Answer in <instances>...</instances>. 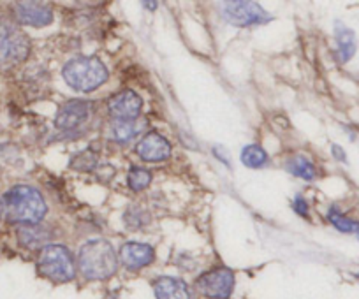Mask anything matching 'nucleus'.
Wrapping results in <instances>:
<instances>
[{
	"label": "nucleus",
	"mask_w": 359,
	"mask_h": 299,
	"mask_svg": "<svg viewBox=\"0 0 359 299\" xmlns=\"http://www.w3.org/2000/svg\"><path fill=\"white\" fill-rule=\"evenodd\" d=\"M6 213L9 222L37 225L46 215V202L37 188L16 185L6 194Z\"/></svg>",
	"instance_id": "f257e3e1"
},
{
	"label": "nucleus",
	"mask_w": 359,
	"mask_h": 299,
	"mask_svg": "<svg viewBox=\"0 0 359 299\" xmlns=\"http://www.w3.org/2000/svg\"><path fill=\"white\" fill-rule=\"evenodd\" d=\"M78 266L88 280H106L116 273L118 259L111 243L106 239H92L79 249Z\"/></svg>",
	"instance_id": "f03ea898"
},
{
	"label": "nucleus",
	"mask_w": 359,
	"mask_h": 299,
	"mask_svg": "<svg viewBox=\"0 0 359 299\" xmlns=\"http://www.w3.org/2000/svg\"><path fill=\"white\" fill-rule=\"evenodd\" d=\"M65 83L76 92H92L108 80V69L97 57H78L62 69Z\"/></svg>",
	"instance_id": "7ed1b4c3"
},
{
	"label": "nucleus",
	"mask_w": 359,
	"mask_h": 299,
	"mask_svg": "<svg viewBox=\"0 0 359 299\" xmlns=\"http://www.w3.org/2000/svg\"><path fill=\"white\" fill-rule=\"evenodd\" d=\"M30 53L29 36L16 23L0 18V67H15Z\"/></svg>",
	"instance_id": "20e7f679"
},
{
	"label": "nucleus",
	"mask_w": 359,
	"mask_h": 299,
	"mask_svg": "<svg viewBox=\"0 0 359 299\" xmlns=\"http://www.w3.org/2000/svg\"><path fill=\"white\" fill-rule=\"evenodd\" d=\"M37 271L55 284H65L76 277L74 260L71 252L62 245H48L37 260Z\"/></svg>",
	"instance_id": "39448f33"
},
{
	"label": "nucleus",
	"mask_w": 359,
	"mask_h": 299,
	"mask_svg": "<svg viewBox=\"0 0 359 299\" xmlns=\"http://www.w3.org/2000/svg\"><path fill=\"white\" fill-rule=\"evenodd\" d=\"M220 13H222L224 20L234 27H250V25H261L271 20V16L264 11L255 2H224L220 6Z\"/></svg>",
	"instance_id": "423d86ee"
},
{
	"label": "nucleus",
	"mask_w": 359,
	"mask_h": 299,
	"mask_svg": "<svg viewBox=\"0 0 359 299\" xmlns=\"http://www.w3.org/2000/svg\"><path fill=\"white\" fill-rule=\"evenodd\" d=\"M196 287L205 298L227 299L233 294L234 274L227 267H215V270L201 274L196 281Z\"/></svg>",
	"instance_id": "0eeeda50"
},
{
	"label": "nucleus",
	"mask_w": 359,
	"mask_h": 299,
	"mask_svg": "<svg viewBox=\"0 0 359 299\" xmlns=\"http://www.w3.org/2000/svg\"><path fill=\"white\" fill-rule=\"evenodd\" d=\"M141 106H143V101L133 90L120 92V94L113 95L108 102V109L111 116H115L116 120H122V122L136 120L141 113Z\"/></svg>",
	"instance_id": "6e6552de"
},
{
	"label": "nucleus",
	"mask_w": 359,
	"mask_h": 299,
	"mask_svg": "<svg viewBox=\"0 0 359 299\" xmlns=\"http://www.w3.org/2000/svg\"><path fill=\"white\" fill-rule=\"evenodd\" d=\"M136 153L147 162H161L171 155V144L157 132H148L136 144Z\"/></svg>",
	"instance_id": "1a4fd4ad"
},
{
	"label": "nucleus",
	"mask_w": 359,
	"mask_h": 299,
	"mask_svg": "<svg viewBox=\"0 0 359 299\" xmlns=\"http://www.w3.org/2000/svg\"><path fill=\"white\" fill-rule=\"evenodd\" d=\"M16 18L23 25L46 27L53 22V11L39 2H18L15 6Z\"/></svg>",
	"instance_id": "9d476101"
},
{
	"label": "nucleus",
	"mask_w": 359,
	"mask_h": 299,
	"mask_svg": "<svg viewBox=\"0 0 359 299\" xmlns=\"http://www.w3.org/2000/svg\"><path fill=\"white\" fill-rule=\"evenodd\" d=\"M88 113L90 108L86 102L69 101L58 111L57 118H55V125L60 130H74L88 120Z\"/></svg>",
	"instance_id": "9b49d317"
},
{
	"label": "nucleus",
	"mask_w": 359,
	"mask_h": 299,
	"mask_svg": "<svg viewBox=\"0 0 359 299\" xmlns=\"http://www.w3.org/2000/svg\"><path fill=\"white\" fill-rule=\"evenodd\" d=\"M154 249L147 245V243L130 242L120 249V260H122V264L127 270H141V267L148 266L154 260Z\"/></svg>",
	"instance_id": "f8f14e48"
},
{
	"label": "nucleus",
	"mask_w": 359,
	"mask_h": 299,
	"mask_svg": "<svg viewBox=\"0 0 359 299\" xmlns=\"http://www.w3.org/2000/svg\"><path fill=\"white\" fill-rule=\"evenodd\" d=\"M157 299H192V292L184 280L172 277H161L154 281Z\"/></svg>",
	"instance_id": "ddd939ff"
},
{
	"label": "nucleus",
	"mask_w": 359,
	"mask_h": 299,
	"mask_svg": "<svg viewBox=\"0 0 359 299\" xmlns=\"http://www.w3.org/2000/svg\"><path fill=\"white\" fill-rule=\"evenodd\" d=\"M334 39H337V53L341 64L351 60L355 53V36L348 27L341 22L334 23Z\"/></svg>",
	"instance_id": "4468645a"
},
{
	"label": "nucleus",
	"mask_w": 359,
	"mask_h": 299,
	"mask_svg": "<svg viewBox=\"0 0 359 299\" xmlns=\"http://www.w3.org/2000/svg\"><path fill=\"white\" fill-rule=\"evenodd\" d=\"M287 171L294 174V176L302 178V180H306V181L316 178V167H313V164L303 155L291 157V159L287 160Z\"/></svg>",
	"instance_id": "2eb2a0df"
},
{
	"label": "nucleus",
	"mask_w": 359,
	"mask_h": 299,
	"mask_svg": "<svg viewBox=\"0 0 359 299\" xmlns=\"http://www.w3.org/2000/svg\"><path fill=\"white\" fill-rule=\"evenodd\" d=\"M241 162L247 167L257 169V167H262L268 164V153L259 144H248V146L243 148V152H241Z\"/></svg>",
	"instance_id": "dca6fc26"
},
{
	"label": "nucleus",
	"mask_w": 359,
	"mask_h": 299,
	"mask_svg": "<svg viewBox=\"0 0 359 299\" xmlns=\"http://www.w3.org/2000/svg\"><path fill=\"white\" fill-rule=\"evenodd\" d=\"M20 242L29 249H37L48 242V235L44 229L36 228V225H25L23 229H20Z\"/></svg>",
	"instance_id": "f3484780"
},
{
	"label": "nucleus",
	"mask_w": 359,
	"mask_h": 299,
	"mask_svg": "<svg viewBox=\"0 0 359 299\" xmlns=\"http://www.w3.org/2000/svg\"><path fill=\"white\" fill-rule=\"evenodd\" d=\"M327 218L333 223L334 228L341 232H358L359 231V222L358 220H352L348 216H345L344 213L338 211L337 208H331L327 213Z\"/></svg>",
	"instance_id": "a211bd4d"
},
{
	"label": "nucleus",
	"mask_w": 359,
	"mask_h": 299,
	"mask_svg": "<svg viewBox=\"0 0 359 299\" xmlns=\"http://www.w3.org/2000/svg\"><path fill=\"white\" fill-rule=\"evenodd\" d=\"M127 183H129V187L133 188L134 192L144 190V188L151 183V173L143 169V167H133L129 176H127Z\"/></svg>",
	"instance_id": "6ab92c4d"
},
{
	"label": "nucleus",
	"mask_w": 359,
	"mask_h": 299,
	"mask_svg": "<svg viewBox=\"0 0 359 299\" xmlns=\"http://www.w3.org/2000/svg\"><path fill=\"white\" fill-rule=\"evenodd\" d=\"M71 166L76 171H83V173H88V171L95 169L97 167V153H94L92 150H85L83 153L76 155L71 160Z\"/></svg>",
	"instance_id": "aec40b11"
},
{
	"label": "nucleus",
	"mask_w": 359,
	"mask_h": 299,
	"mask_svg": "<svg viewBox=\"0 0 359 299\" xmlns=\"http://www.w3.org/2000/svg\"><path fill=\"white\" fill-rule=\"evenodd\" d=\"M134 132H136V129H134L133 122H122V120H118L113 125V139L118 141V143H127V141L133 139Z\"/></svg>",
	"instance_id": "412c9836"
},
{
	"label": "nucleus",
	"mask_w": 359,
	"mask_h": 299,
	"mask_svg": "<svg viewBox=\"0 0 359 299\" xmlns=\"http://www.w3.org/2000/svg\"><path fill=\"white\" fill-rule=\"evenodd\" d=\"M292 208H294V211L298 213V215L309 216V202H306L302 195H296L294 202H292Z\"/></svg>",
	"instance_id": "4be33fe9"
},
{
	"label": "nucleus",
	"mask_w": 359,
	"mask_h": 299,
	"mask_svg": "<svg viewBox=\"0 0 359 299\" xmlns=\"http://www.w3.org/2000/svg\"><path fill=\"white\" fill-rule=\"evenodd\" d=\"M331 152H333L334 159L340 160V162H345V160H347V157H345V152H344V150H341L340 146H338V144H333V148H331Z\"/></svg>",
	"instance_id": "5701e85b"
},
{
	"label": "nucleus",
	"mask_w": 359,
	"mask_h": 299,
	"mask_svg": "<svg viewBox=\"0 0 359 299\" xmlns=\"http://www.w3.org/2000/svg\"><path fill=\"white\" fill-rule=\"evenodd\" d=\"M144 6H148V8H155V6H157V2H144Z\"/></svg>",
	"instance_id": "b1692460"
},
{
	"label": "nucleus",
	"mask_w": 359,
	"mask_h": 299,
	"mask_svg": "<svg viewBox=\"0 0 359 299\" xmlns=\"http://www.w3.org/2000/svg\"><path fill=\"white\" fill-rule=\"evenodd\" d=\"M0 216H2V202H0Z\"/></svg>",
	"instance_id": "393cba45"
}]
</instances>
